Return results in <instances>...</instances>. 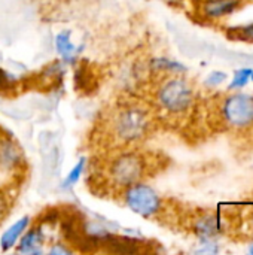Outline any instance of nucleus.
Here are the masks:
<instances>
[{
	"label": "nucleus",
	"mask_w": 253,
	"mask_h": 255,
	"mask_svg": "<svg viewBox=\"0 0 253 255\" xmlns=\"http://www.w3.org/2000/svg\"><path fill=\"white\" fill-rule=\"evenodd\" d=\"M240 6V0H204L201 13L207 18H221L234 12Z\"/></svg>",
	"instance_id": "10"
},
{
	"label": "nucleus",
	"mask_w": 253,
	"mask_h": 255,
	"mask_svg": "<svg viewBox=\"0 0 253 255\" xmlns=\"http://www.w3.org/2000/svg\"><path fill=\"white\" fill-rule=\"evenodd\" d=\"M249 75H252V72H251V70H242V72H239V75H237V76H234V82L231 84V88L243 87V85L248 82Z\"/></svg>",
	"instance_id": "15"
},
{
	"label": "nucleus",
	"mask_w": 253,
	"mask_h": 255,
	"mask_svg": "<svg viewBox=\"0 0 253 255\" xmlns=\"http://www.w3.org/2000/svg\"><path fill=\"white\" fill-rule=\"evenodd\" d=\"M31 224V218L28 215L25 217H21L19 220H16L13 224H10L1 235L0 238V250L3 253H7L10 251L12 248L16 247L18 241L21 239V236L25 233V230L30 227Z\"/></svg>",
	"instance_id": "9"
},
{
	"label": "nucleus",
	"mask_w": 253,
	"mask_h": 255,
	"mask_svg": "<svg viewBox=\"0 0 253 255\" xmlns=\"http://www.w3.org/2000/svg\"><path fill=\"white\" fill-rule=\"evenodd\" d=\"M149 67L152 70H158V72H183L185 67L176 61H171V60H167V58H154L151 63H149Z\"/></svg>",
	"instance_id": "12"
},
{
	"label": "nucleus",
	"mask_w": 253,
	"mask_h": 255,
	"mask_svg": "<svg viewBox=\"0 0 253 255\" xmlns=\"http://www.w3.org/2000/svg\"><path fill=\"white\" fill-rule=\"evenodd\" d=\"M24 154L19 145L6 136H0V170L13 172L24 166Z\"/></svg>",
	"instance_id": "7"
},
{
	"label": "nucleus",
	"mask_w": 253,
	"mask_h": 255,
	"mask_svg": "<svg viewBox=\"0 0 253 255\" xmlns=\"http://www.w3.org/2000/svg\"><path fill=\"white\" fill-rule=\"evenodd\" d=\"M9 209H10V200H9L7 194H4V193L0 190V223L7 217Z\"/></svg>",
	"instance_id": "14"
},
{
	"label": "nucleus",
	"mask_w": 253,
	"mask_h": 255,
	"mask_svg": "<svg viewBox=\"0 0 253 255\" xmlns=\"http://www.w3.org/2000/svg\"><path fill=\"white\" fill-rule=\"evenodd\" d=\"M0 136H1V130H0Z\"/></svg>",
	"instance_id": "17"
},
{
	"label": "nucleus",
	"mask_w": 253,
	"mask_h": 255,
	"mask_svg": "<svg viewBox=\"0 0 253 255\" xmlns=\"http://www.w3.org/2000/svg\"><path fill=\"white\" fill-rule=\"evenodd\" d=\"M119 193L122 203L139 217L154 220L160 217V214L163 212L164 205L161 196L154 187H151L145 181L134 182L122 188Z\"/></svg>",
	"instance_id": "3"
},
{
	"label": "nucleus",
	"mask_w": 253,
	"mask_h": 255,
	"mask_svg": "<svg viewBox=\"0 0 253 255\" xmlns=\"http://www.w3.org/2000/svg\"><path fill=\"white\" fill-rule=\"evenodd\" d=\"M154 97L161 111L177 115L191 106L194 94L186 79L180 76H170L158 84Z\"/></svg>",
	"instance_id": "4"
},
{
	"label": "nucleus",
	"mask_w": 253,
	"mask_h": 255,
	"mask_svg": "<svg viewBox=\"0 0 253 255\" xmlns=\"http://www.w3.org/2000/svg\"><path fill=\"white\" fill-rule=\"evenodd\" d=\"M224 79H225V75L216 72V73H212V75L209 76L207 82H209V84H219V82H222Z\"/></svg>",
	"instance_id": "16"
},
{
	"label": "nucleus",
	"mask_w": 253,
	"mask_h": 255,
	"mask_svg": "<svg viewBox=\"0 0 253 255\" xmlns=\"http://www.w3.org/2000/svg\"><path fill=\"white\" fill-rule=\"evenodd\" d=\"M225 120L236 127H246L253 123V97L248 94H236L224 103Z\"/></svg>",
	"instance_id": "5"
},
{
	"label": "nucleus",
	"mask_w": 253,
	"mask_h": 255,
	"mask_svg": "<svg viewBox=\"0 0 253 255\" xmlns=\"http://www.w3.org/2000/svg\"><path fill=\"white\" fill-rule=\"evenodd\" d=\"M54 45H55V51L57 54L61 57V60L67 64L75 63L76 57L82 52L84 45L76 46L72 40V31L70 30H61L55 34L54 39Z\"/></svg>",
	"instance_id": "8"
},
{
	"label": "nucleus",
	"mask_w": 253,
	"mask_h": 255,
	"mask_svg": "<svg viewBox=\"0 0 253 255\" xmlns=\"http://www.w3.org/2000/svg\"><path fill=\"white\" fill-rule=\"evenodd\" d=\"M149 172V161L146 155L133 146L119 148L104 166V176L107 184L115 190L121 191L122 188L143 181Z\"/></svg>",
	"instance_id": "2"
},
{
	"label": "nucleus",
	"mask_w": 253,
	"mask_h": 255,
	"mask_svg": "<svg viewBox=\"0 0 253 255\" xmlns=\"http://www.w3.org/2000/svg\"><path fill=\"white\" fill-rule=\"evenodd\" d=\"M46 241V235L43 232L42 223L40 224H34L25 230V233L21 236V239L16 244V253L18 254H25V255H37L43 254V245Z\"/></svg>",
	"instance_id": "6"
},
{
	"label": "nucleus",
	"mask_w": 253,
	"mask_h": 255,
	"mask_svg": "<svg viewBox=\"0 0 253 255\" xmlns=\"http://www.w3.org/2000/svg\"><path fill=\"white\" fill-rule=\"evenodd\" d=\"M48 253L52 255H70L73 254V253H76L69 244H54L49 250H48Z\"/></svg>",
	"instance_id": "13"
},
{
	"label": "nucleus",
	"mask_w": 253,
	"mask_h": 255,
	"mask_svg": "<svg viewBox=\"0 0 253 255\" xmlns=\"http://www.w3.org/2000/svg\"><path fill=\"white\" fill-rule=\"evenodd\" d=\"M151 126L149 112L137 103H128L110 114L107 120V133L121 148L133 146L146 137Z\"/></svg>",
	"instance_id": "1"
},
{
	"label": "nucleus",
	"mask_w": 253,
	"mask_h": 255,
	"mask_svg": "<svg viewBox=\"0 0 253 255\" xmlns=\"http://www.w3.org/2000/svg\"><path fill=\"white\" fill-rule=\"evenodd\" d=\"M252 253H253V248H252Z\"/></svg>",
	"instance_id": "18"
},
{
	"label": "nucleus",
	"mask_w": 253,
	"mask_h": 255,
	"mask_svg": "<svg viewBox=\"0 0 253 255\" xmlns=\"http://www.w3.org/2000/svg\"><path fill=\"white\" fill-rule=\"evenodd\" d=\"M86 164H88V158H86V157H81V158L76 161V164L69 170V173H67V175H66V178L63 179V182H61L60 188H61V190H64V191L72 190V188H73L79 181H81L82 175L85 173V170H86Z\"/></svg>",
	"instance_id": "11"
}]
</instances>
